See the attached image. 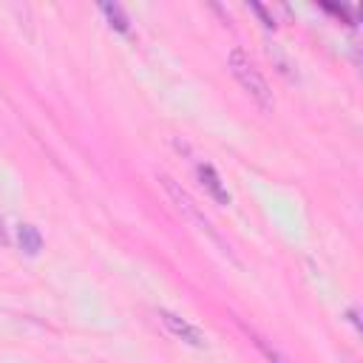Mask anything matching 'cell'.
<instances>
[{
    "mask_svg": "<svg viewBox=\"0 0 363 363\" xmlns=\"http://www.w3.org/2000/svg\"><path fill=\"white\" fill-rule=\"evenodd\" d=\"M100 9H103V15L108 17L111 28H116L119 35H128V32H131V20H128V15L123 12V6H116V3H103Z\"/></svg>",
    "mask_w": 363,
    "mask_h": 363,
    "instance_id": "cell-6",
    "label": "cell"
},
{
    "mask_svg": "<svg viewBox=\"0 0 363 363\" xmlns=\"http://www.w3.org/2000/svg\"><path fill=\"white\" fill-rule=\"evenodd\" d=\"M196 176H199V185L213 196L219 204H230V193L224 188V182L219 179V173L210 168V165H196Z\"/></svg>",
    "mask_w": 363,
    "mask_h": 363,
    "instance_id": "cell-4",
    "label": "cell"
},
{
    "mask_svg": "<svg viewBox=\"0 0 363 363\" xmlns=\"http://www.w3.org/2000/svg\"><path fill=\"white\" fill-rule=\"evenodd\" d=\"M230 71H233V77L238 80V85L256 100V105H258L261 111L269 114L272 108H276V100H272V91H269L264 74L253 66V60H250L245 51H241V48H233V51H230Z\"/></svg>",
    "mask_w": 363,
    "mask_h": 363,
    "instance_id": "cell-2",
    "label": "cell"
},
{
    "mask_svg": "<svg viewBox=\"0 0 363 363\" xmlns=\"http://www.w3.org/2000/svg\"><path fill=\"white\" fill-rule=\"evenodd\" d=\"M159 321L165 324V329L170 332L173 338H179V341H185V344H191V346H196V349H204V335L193 326V324H188L185 318H179L176 312H170V310H159Z\"/></svg>",
    "mask_w": 363,
    "mask_h": 363,
    "instance_id": "cell-3",
    "label": "cell"
},
{
    "mask_svg": "<svg viewBox=\"0 0 363 363\" xmlns=\"http://www.w3.org/2000/svg\"><path fill=\"white\" fill-rule=\"evenodd\" d=\"M256 346L261 349V355H264V357H267L269 363H292V360H290L287 355H281V352H278L276 346H269V344H267L264 338H258V335H256Z\"/></svg>",
    "mask_w": 363,
    "mask_h": 363,
    "instance_id": "cell-8",
    "label": "cell"
},
{
    "mask_svg": "<svg viewBox=\"0 0 363 363\" xmlns=\"http://www.w3.org/2000/svg\"><path fill=\"white\" fill-rule=\"evenodd\" d=\"M250 9H253V12H256V15H258V17H261V23H264V26H267V28H272V26H276V20H272V17H269V15H267V9H264V6H261V3H256V0H253V3H250Z\"/></svg>",
    "mask_w": 363,
    "mask_h": 363,
    "instance_id": "cell-9",
    "label": "cell"
},
{
    "mask_svg": "<svg viewBox=\"0 0 363 363\" xmlns=\"http://www.w3.org/2000/svg\"><path fill=\"white\" fill-rule=\"evenodd\" d=\"M9 241V236H6V230H3V222H0V245H6Z\"/></svg>",
    "mask_w": 363,
    "mask_h": 363,
    "instance_id": "cell-10",
    "label": "cell"
},
{
    "mask_svg": "<svg viewBox=\"0 0 363 363\" xmlns=\"http://www.w3.org/2000/svg\"><path fill=\"white\" fill-rule=\"evenodd\" d=\"M17 238H20V250L26 256H37L43 250V236H40V230L35 224H20Z\"/></svg>",
    "mask_w": 363,
    "mask_h": 363,
    "instance_id": "cell-5",
    "label": "cell"
},
{
    "mask_svg": "<svg viewBox=\"0 0 363 363\" xmlns=\"http://www.w3.org/2000/svg\"><path fill=\"white\" fill-rule=\"evenodd\" d=\"M267 54H269V60H272V63H276L278 66V71L284 74V77H290V80H298V71H295V66L290 63V57L276 46V43H272L269 48H267Z\"/></svg>",
    "mask_w": 363,
    "mask_h": 363,
    "instance_id": "cell-7",
    "label": "cell"
},
{
    "mask_svg": "<svg viewBox=\"0 0 363 363\" xmlns=\"http://www.w3.org/2000/svg\"><path fill=\"white\" fill-rule=\"evenodd\" d=\"M159 182H162V188L168 191V196L173 199V204H176V210H179V213H182V216H188V219H191V222L196 224V230H202V233H204V236H207L210 241H213V245H216V247L222 250V256H227L230 261H236V264H238V258L233 256L230 245H227V241H224V238H222V236L216 233V227L210 224V219H207V216L202 213V207H199V204L193 202V196H191V193H188L185 188H182L176 179H170V176H165V173L159 176Z\"/></svg>",
    "mask_w": 363,
    "mask_h": 363,
    "instance_id": "cell-1",
    "label": "cell"
}]
</instances>
